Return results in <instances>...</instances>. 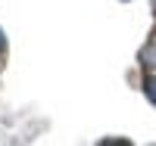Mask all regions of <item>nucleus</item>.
Returning <instances> with one entry per match:
<instances>
[{
	"label": "nucleus",
	"mask_w": 156,
	"mask_h": 146,
	"mask_svg": "<svg viewBox=\"0 0 156 146\" xmlns=\"http://www.w3.org/2000/svg\"><path fill=\"white\" fill-rule=\"evenodd\" d=\"M3 47H6V41H3V31H0V53H3Z\"/></svg>",
	"instance_id": "obj_3"
},
{
	"label": "nucleus",
	"mask_w": 156,
	"mask_h": 146,
	"mask_svg": "<svg viewBox=\"0 0 156 146\" xmlns=\"http://www.w3.org/2000/svg\"><path fill=\"white\" fill-rule=\"evenodd\" d=\"M140 59H144L150 69H156V47H147L144 53H140Z\"/></svg>",
	"instance_id": "obj_2"
},
{
	"label": "nucleus",
	"mask_w": 156,
	"mask_h": 146,
	"mask_svg": "<svg viewBox=\"0 0 156 146\" xmlns=\"http://www.w3.org/2000/svg\"><path fill=\"white\" fill-rule=\"evenodd\" d=\"M144 90H147V97L156 103V78H153V75H147V78H144Z\"/></svg>",
	"instance_id": "obj_1"
}]
</instances>
